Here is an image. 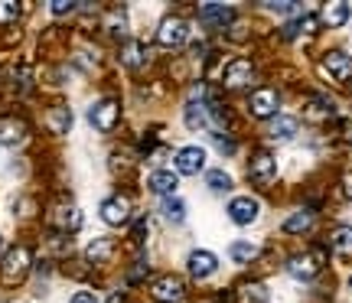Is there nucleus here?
I'll list each match as a JSON object with an SVG mask.
<instances>
[{
  "instance_id": "c9c22d12",
  "label": "nucleus",
  "mask_w": 352,
  "mask_h": 303,
  "mask_svg": "<svg viewBox=\"0 0 352 303\" xmlns=\"http://www.w3.org/2000/svg\"><path fill=\"white\" fill-rule=\"evenodd\" d=\"M349 284H352V278H349Z\"/></svg>"
},
{
  "instance_id": "ddd939ff",
  "label": "nucleus",
  "mask_w": 352,
  "mask_h": 303,
  "mask_svg": "<svg viewBox=\"0 0 352 303\" xmlns=\"http://www.w3.org/2000/svg\"><path fill=\"white\" fill-rule=\"evenodd\" d=\"M323 69H327L336 82H346V78H352V56H346V52H329L327 59H323Z\"/></svg>"
},
{
  "instance_id": "4be33fe9",
  "label": "nucleus",
  "mask_w": 352,
  "mask_h": 303,
  "mask_svg": "<svg viewBox=\"0 0 352 303\" xmlns=\"http://www.w3.org/2000/svg\"><path fill=\"white\" fill-rule=\"evenodd\" d=\"M307 228H314V212H310V209H300V212H294L287 222H284V232H290V235H300Z\"/></svg>"
},
{
  "instance_id": "0eeeda50",
  "label": "nucleus",
  "mask_w": 352,
  "mask_h": 303,
  "mask_svg": "<svg viewBox=\"0 0 352 303\" xmlns=\"http://www.w3.org/2000/svg\"><path fill=\"white\" fill-rule=\"evenodd\" d=\"M252 179L258 183V186H271L274 183V177H277V160L271 157V153H258L252 160Z\"/></svg>"
},
{
  "instance_id": "cd10ccee",
  "label": "nucleus",
  "mask_w": 352,
  "mask_h": 303,
  "mask_svg": "<svg viewBox=\"0 0 352 303\" xmlns=\"http://www.w3.org/2000/svg\"><path fill=\"white\" fill-rule=\"evenodd\" d=\"M121 59H124V65L138 69V65L144 63V49H140V43H127L124 49H121Z\"/></svg>"
},
{
  "instance_id": "f3484780",
  "label": "nucleus",
  "mask_w": 352,
  "mask_h": 303,
  "mask_svg": "<svg viewBox=\"0 0 352 303\" xmlns=\"http://www.w3.org/2000/svg\"><path fill=\"white\" fill-rule=\"evenodd\" d=\"M297 131H300V121H297V117H290V114H277L274 124H271V137L274 140H290Z\"/></svg>"
},
{
  "instance_id": "9b49d317",
  "label": "nucleus",
  "mask_w": 352,
  "mask_h": 303,
  "mask_svg": "<svg viewBox=\"0 0 352 303\" xmlns=\"http://www.w3.org/2000/svg\"><path fill=\"white\" fill-rule=\"evenodd\" d=\"M277 91L274 89H258L252 95V101H248V108H252L254 117H271V114L277 111Z\"/></svg>"
},
{
  "instance_id": "a878e982",
  "label": "nucleus",
  "mask_w": 352,
  "mask_h": 303,
  "mask_svg": "<svg viewBox=\"0 0 352 303\" xmlns=\"http://www.w3.org/2000/svg\"><path fill=\"white\" fill-rule=\"evenodd\" d=\"M206 186L212 192H228L232 190V177H228L226 170H209L206 173Z\"/></svg>"
},
{
  "instance_id": "f8f14e48",
  "label": "nucleus",
  "mask_w": 352,
  "mask_h": 303,
  "mask_svg": "<svg viewBox=\"0 0 352 303\" xmlns=\"http://www.w3.org/2000/svg\"><path fill=\"white\" fill-rule=\"evenodd\" d=\"M252 76H254L252 63H248V59H235V63H228V69H226V85L228 89H245V85L252 82Z\"/></svg>"
},
{
  "instance_id": "20e7f679",
  "label": "nucleus",
  "mask_w": 352,
  "mask_h": 303,
  "mask_svg": "<svg viewBox=\"0 0 352 303\" xmlns=\"http://www.w3.org/2000/svg\"><path fill=\"white\" fill-rule=\"evenodd\" d=\"M258 212H261V205L252 196H235V199L228 202V218L235 225H252L254 218H258Z\"/></svg>"
},
{
  "instance_id": "393cba45",
  "label": "nucleus",
  "mask_w": 352,
  "mask_h": 303,
  "mask_svg": "<svg viewBox=\"0 0 352 303\" xmlns=\"http://www.w3.org/2000/svg\"><path fill=\"white\" fill-rule=\"evenodd\" d=\"M333 251L336 254H352V225H342L333 232Z\"/></svg>"
},
{
  "instance_id": "72a5a7b5",
  "label": "nucleus",
  "mask_w": 352,
  "mask_h": 303,
  "mask_svg": "<svg viewBox=\"0 0 352 303\" xmlns=\"http://www.w3.org/2000/svg\"><path fill=\"white\" fill-rule=\"evenodd\" d=\"M72 303H98V297H95V293H88V291H78L76 297H72Z\"/></svg>"
},
{
  "instance_id": "b1692460",
  "label": "nucleus",
  "mask_w": 352,
  "mask_h": 303,
  "mask_svg": "<svg viewBox=\"0 0 352 303\" xmlns=\"http://www.w3.org/2000/svg\"><path fill=\"white\" fill-rule=\"evenodd\" d=\"M160 212H164L166 222H176V225H179V222L186 218V205H183L179 199H170V196H166L164 205H160Z\"/></svg>"
},
{
  "instance_id": "5701e85b",
  "label": "nucleus",
  "mask_w": 352,
  "mask_h": 303,
  "mask_svg": "<svg viewBox=\"0 0 352 303\" xmlns=\"http://www.w3.org/2000/svg\"><path fill=\"white\" fill-rule=\"evenodd\" d=\"M228 254H232V261H239V265H248L254 254H258V248H254L252 241H232V245H228Z\"/></svg>"
},
{
  "instance_id": "c756f323",
  "label": "nucleus",
  "mask_w": 352,
  "mask_h": 303,
  "mask_svg": "<svg viewBox=\"0 0 352 303\" xmlns=\"http://www.w3.org/2000/svg\"><path fill=\"white\" fill-rule=\"evenodd\" d=\"M241 300L245 303H264V287L261 284H248V287L241 291Z\"/></svg>"
},
{
  "instance_id": "7ed1b4c3",
  "label": "nucleus",
  "mask_w": 352,
  "mask_h": 303,
  "mask_svg": "<svg viewBox=\"0 0 352 303\" xmlns=\"http://www.w3.org/2000/svg\"><path fill=\"white\" fill-rule=\"evenodd\" d=\"M320 267H323V251H303V254H294V258H290L287 271L297 280H310Z\"/></svg>"
},
{
  "instance_id": "bb28decb",
  "label": "nucleus",
  "mask_w": 352,
  "mask_h": 303,
  "mask_svg": "<svg viewBox=\"0 0 352 303\" xmlns=\"http://www.w3.org/2000/svg\"><path fill=\"white\" fill-rule=\"evenodd\" d=\"M56 222L63 228H69V232H76V228L82 225V215H78V209H72V205H63L59 215H56Z\"/></svg>"
},
{
  "instance_id": "a211bd4d",
  "label": "nucleus",
  "mask_w": 352,
  "mask_h": 303,
  "mask_svg": "<svg viewBox=\"0 0 352 303\" xmlns=\"http://www.w3.org/2000/svg\"><path fill=\"white\" fill-rule=\"evenodd\" d=\"M46 127H50L52 134H69V127H72V111L69 108H50V114H46Z\"/></svg>"
},
{
  "instance_id": "4468645a",
  "label": "nucleus",
  "mask_w": 352,
  "mask_h": 303,
  "mask_svg": "<svg viewBox=\"0 0 352 303\" xmlns=\"http://www.w3.org/2000/svg\"><path fill=\"white\" fill-rule=\"evenodd\" d=\"M23 137H26V124L20 117H0V144L13 147V144H20Z\"/></svg>"
},
{
  "instance_id": "412c9836",
  "label": "nucleus",
  "mask_w": 352,
  "mask_h": 303,
  "mask_svg": "<svg viewBox=\"0 0 352 303\" xmlns=\"http://www.w3.org/2000/svg\"><path fill=\"white\" fill-rule=\"evenodd\" d=\"M114 251V241L111 238H95L91 245L85 248V258L88 261H95V265H101V261H108Z\"/></svg>"
},
{
  "instance_id": "7c9ffc66",
  "label": "nucleus",
  "mask_w": 352,
  "mask_h": 303,
  "mask_svg": "<svg viewBox=\"0 0 352 303\" xmlns=\"http://www.w3.org/2000/svg\"><path fill=\"white\" fill-rule=\"evenodd\" d=\"M329 114H333V104H329V101H314V104H310V117H316V121H323Z\"/></svg>"
},
{
  "instance_id": "1a4fd4ad",
  "label": "nucleus",
  "mask_w": 352,
  "mask_h": 303,
  "mask_svg": "<svg viewBox=\"0 0 352 303\" xmlns=\"http://www.w3.org/2000/svg\"><path fill=\"white\" fill-rule=\"evenodd\" d=\"M183 280L179 278H173V274H166V278H160V280H153V300H160V303H173V300H179L183 297Z\"/></svg>"
},
{
  "instance_id": "473e14b6",
  "label": "nucleus",
  "mask_w": 352,
  "mask_h": 303,
  "mask_svg": "<svg viewBox=\"0 0 352 303\" xmlns=\"http://www.w3.org/2000/svg\"><path fill=\"white\" fill-rule=\"evenodd\" d=\"M215 147L222 153H235V144H232V140H222V134H215Z\"/></svg>"
},
{
  "instance_id": "aec40b11",
  "label": "nucleus",
  "mask_w": 352,
  "mask_h": 303,
  "mask_svg": "<svg viewBox=\"0 0 352 303\" xmlns=\"http://www.w3.org/2000/svg\"><path fill=\"white\" fill-rule=\"evenodd\" d=\"M186 127L189 131H206V127H209V111H206V104L189 101L186 104Z\"/></svg>"
},
{
  "instance_id": "f704fd0d",
  "label": "nucleus",
  "mask_w": 352,
  "mask_h": 303,
  "mask_svg": "<svg viewBox=\"0 0 352 303\" xmlns=\"http://www.w3.org/2000/svg\"><path fill=\"white\" fill-rule=\"evenodd\" d=\"M342 192H346V199H352V173L342 179Z\"/></svg>"
},
{
  "instance_id": "423d86ee",
  "label": "nucleus",
  "mask_w": 352,
  "mask_h": 303,
  "mask_svg": "<svg viewBox=\"0 0 352 303\" xmlns=\"http://www.w3.org/2000/svg\"><path fill=\"white\" fill-rule=\"evenodd\" d=\"M186 36H189V30L179 16H166L164 23H160V30H157V39H160L164 46H183Z\"/></svg>"
},
{
  "instance_id": "2f4dec72",
  "label": "nucleus",
  "mask_w": 352,
  "mask_h": 303,
  "mask_svg": "<svg viewBox=\"0 0 352 303\" xmlns=\"http://www.w3.org/2000/svg\"><path fill=\"white\" fill-rule=\"evenodd\" d=\"M69 10H72L69 0H52V13H56V16H63V13H69Z\"/></svg>"
},
{
  "instance_id": "6e6552de",
  "label": "nucleus",
  "mask_w": 352,
  "mask_h": 303,
  "mask_svg": "<svg viewBox=\"0 0 352 303\" xmlns=\"http://www.w3.org/2000/svg\"><path fill=\"white\" fill-rule=\"evenodd\" d=\"M118 114H121V108H118L114 101H98V104L88 111V121L98 127V131H111V127L118 124Z\"/></svg>"
},
{
  "instance_id": "6ab92c4d",
  "label": "nucleus",
  "mask_w": 352,
  "mask_h": 303,
  "mask_svg": "<svg viewBox=\"0 0 352 303\" xmlns=\"http://www.w3.org/2000/svg\"><path fill=\"white\" fill-rule=\"evenodd\" d=\"M349 20V3H342V0H333L323 7V23L327 26H342Z\"/></svg>"
},
{
  "instance_id": "9d476101",
  "label": "nucleus",
  "mask_w": 352,
  "mask_h": 303,
  "mask_svg": "<svg viewBox=\"0 0 352 303\" xmlns=\"http://www.w3.org/2000/svg\"><path fill=\"white\" fill-rule=\"evenodd\" d=\"M215 267H219V261H215V254L212 251H192L189 254V274L196 280H206V278H212L215 274Z\"/></svg>"
},
{
  "instance_id": "39448f33",
  "label": "nucleus",
  "mask_w": 352,
  "mask_h": 303,
  "mask_svg": "<svg viewBox=\"0 0 352 303\" xmlns=\"http://www.w3.org/2000/svg\"><path fill=\"white\" fill-rule=\"evenodd\" d=\"M127 215H131V199H127V196H121V192L101 202V218H104L108 225H124Z\"/></svg>"
},
{
  "instance_id": "c85d7f7f",
  "label": "nucleus",
  "mask_w": 352,
  "mask_h": 303,
  "mask_svg": "<svg viewBox=\"0 0 352 303\" xmlns=\"http://www.w3.org/2000/svg\"><path fill=\"white\" fill-rule=\"evenodd\" d=\"M20 16V3H13V0H0V23H10Z\"/></svg>"
},
{
  "instance_id": "2eb2a0df",
  "label": "nucleus",
  "mask_w": 352,
  "mask_h": 303,
  "mask_svg": "<svg viewBox=\"0 0 352 303\" xmlns=\"http://www.w3.org/2000/svg\"><path fill=\"white\" fill-rule=\"evenodd\" d=\"M147 183H151L153 192H160V196H170V192L179 186V177H176L173 170H153Z\"/></svg>"
},
{
  "instance_id": "dca6fc26",
  "label": "nucleus",
  "mask_w": 352,
  "mask_h": 303,
  "mask_svg": "<svg viewBox=\"0 0 352 303\" xmlns=\"http://www.w3.org/2000/svg\"><path fill=\"white\" fill-rule=\"evenodd\" d=\"M199 20L209 26H226L232 20V7H226V3H206L199 10Z\"/></svg>"
},
{
  "instance_id": "f03ea898",
  "label": "nucleus",
  "mask_w": 352,
  "mask_h": 303,
  "mask_svg": "<svg viewBox=\"0 0 352 303\" xmlns=\"http://www.w3.org/2000/svg\"><path fill=\"white\" fill-rule=\"evenodd\" d=\"M206 170V150L202 147H183L176 153V177H199Z\"/></svg>"
},
{
  "instance_id": "f257e3e1",
  "label": "nucleus",
  "mask_w": 352,
  "mask_h": 303,
  "mask_svg": "<svg viewBox=\"0 0 352 303\" xmlns=\"http://www.w3.org/2000/svg\"><path fill=\"white\" fill-rule=\"evenodd\" d=\"M26 271H30V251L26 248H10L7 258H3V280L7 284H20L26 278Z\"/></svg>"
}]
</instances>
